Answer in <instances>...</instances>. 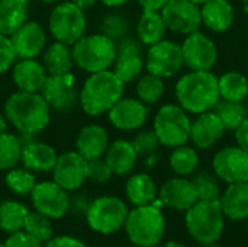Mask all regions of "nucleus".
I'll return each mask as SVG.
<instances>
[{
	"label": "nucleus",
	"instance_id": "1",
	"mask_svg": "<svg viewBox=\"0 0 248 247\" xmlns=\"http://www.w3.org/2000/svg\"><path fill=\"white\" fill-rule=\"evenodd\" d=\"M177 103L190 114L212 111L219 98L218 77L212 71H189L176 83Z\"/></svg>",
	"mask_w": 248,
	"mask_h": 247
},
{
	"label": "nucleus",
	"instance_id": "2",
	"mask_svg": "<svg viewBox=\"0 0 248 247\" xmlns=\"http://www.w3.org/2000/svg\"><path fill=\"white\" fill-rule=\"evenodd\" d=\"M4 114L20 134L41 132L49 124V106L38 93H13L6 100Z\"/></svg>",
	"mask_w": 248,
	"mask_h": 247
},
{
	"label": "nucleus",
	"instance_id": "3",
	"mask_svg": "<svg viewBox=\"0 0 248 247\" xmlns=\"http://www.w3.org/2000/svg\"><path fill=\"white\" fill-rule=\"evenodd\" d=\"M125 83L109 70L90 73L80 92V103L86 114L96 116L109 109L122 98Z\"/></svg>",
	"mask_w": 248,
	"mask_h": 247
},
{
	"label": "nucleus",
	"instance_id": "4",
	"mask_svg": "<svg viewBox=\"0 0 248 247\" xmlns=\"http://www.w3.org/2000/svg\"><path fill=\"white\" fill-rule=\"evenodd\" d=\"M225 215L219 201H198L186 211V229L202 245H212L224 233Z\"/></svg>",
	"mask_w": 248,
	"mask_h": 247
},
{
	"label": "nucleus",
	"instance_id": "5",
	"mask_svg": "<svg viewBox=\"0 0 248 247\" xmlns=\"http://www.w3.org/2000/svg\"><path fill=\"white\" fill-rule=\"evenodd\" d=\"M125 230L129 240L140 247L157 246L166 233V220L155 205H140L128 213Z\"/></svg>",
	"mask_w": 248,
	"mask_h": 247
},
{
	"label": "nucleus",
	"instance_id": "6",
	"mask_svg": "<svg viewBox=\"0 0 248 247\" xmlns=\"http://www.w3.org/2000/svg\"><path fill=\"white\" fill-rule=\"evenodd\" d=\"M74 63L89 73L103 71L113 66L116 58V42L102 33L81 36L73 44Z\"/></svg>",
	"mask_w": 248,
	"mask_h": 247
},
{
	"label": "nucleus",
	"instance_id": "7",
	"mask_svg": "<svg viewBox=\"0 0 248 247\" xmlns=\"http://www.w3.org/2000/svg\"><path fill=\"white\" fill-rule=\"evenodd\" d=\"M192 121L187 112L177 103H169L158 109L154 118V132L160 144L166 147H179L190 140Z\"/></svg>",
	"mask_w": 248,
	"mask_h": 247
},
{
	"label": "nucleus",
	"instance_id": "8",
	"mask_svg": "<svg viewBox=\"0 0 248 247\" xmlns=\"http://www.w3.org/2000/svg\"><path fill=\"white\" fill-rule=\"evenodd\" d=\"M128 213L129 211L122 199L116 197H100L90 202L86 220L94 231L112 234L125 226Z\"/></svg>",
	"mask_w": 248,
	"mask_h": 247
},
{
	"label": "nucleus",
	"instance_id": "9",
	"mask_svg": "<svg viewBox=\"0 0 248 247\" xmlns=\"http://www.w3.org/2000/svg\"><path fill=\"white\" fill-rule=\"evenodd\" d=\"M51 35L67 45L77 42L86 31V16L80 7L71 1H64L54 7L48 20Z\"/></svg>",
	"mask_w": 248,
	"mask_h": 247
},
{
	"label": "nucleus",
	"instance_id": "10",
	"mask_svg": "<svg viewBox=\"0 0 248 247\" xmlns=\"http://www.w3.org/2000/svg\"><path fill=\"white\" fill-rule=\"evenodd\" d=\"M144 64L147 71L151 74H155L161 79L171 77L185 66L182 45L167 39L150 45Z\"/></svg>",
	"mask_w": 248,
	"mask_h": 247
},
{
	"label": "nucleus",
	"instance_id": "11",
	"mask_svg": "<svg viewBox=\"0 0 248 247\" xmlns=\"http://www.w3.org/2000/svg\"><path fill=\"white\" fill-rule=\"evenodd\" d=\"M185 66L193 71H211L218 61V48L214 39L196 31L189 33L182 45Z\"/></svg>",
	"mask_w": 248,
	"mask_h": 247
},
{
	"label": "nucleus",
	"instance_id": "12",
	"mask_svg": "<svg viewBox=\"0 0 248 247\" xmlns=\"http://www.w3.org/2000/svg\"><path fill=\"white\" fill-rule=\"evenodd\" d=\"M167 29L189 35L202 25L201 6L190 0H169L160 10Z\"/></svg>",
	"mask_w": 248,
	"mask_h": 247
},
{
	"label": "nucleus",
	"instance_id": "13",
	"mask_svg": "<svg viewBox=\"0 0 248 247\" xmlns=\"http://www.w3.org/2000/svg\"><path fill=\"white\" fill-rule=\"evenodd\" d=\"M144 44L134 36L126 35L116 44V58L113 73L124 82H134L144 68Z\"/></svg>",
	"mask_w": 248,
	"mask_h": 247
},
{
	"label": "nucleus",
	"instance_id": "14",
	"mask_svg": "<svg viewBox=\"0 0 248 247\" xmlns=\"http://www.w3.org/2000/svg\"><path fill=\"white\" fill-rule=\"evenodd\" d=\"M41 96L54 111H71L80 96L76 77L71 73L61 76H48L41 89Z\"/></svg>",
	"mask_w": 248,
	"mask_h": 247
},
{
	"label": "nucleus",
	"instance_id": "15",
	"mask_svg": "<svg viewBox=\"0 0 248 247\" xmlns=\"http://www.w3.org/2000/svg\"><path fill=\"white\" fill-rule=\"evenodd\" d=\"M35 210L48 218H61L68 213L70 197L64 188L52 182L36 183L31 192Z\"/></svg>",
	"mask_w": 248,
	"mask_h": 247
},
{
	"label": "nucleus",
	"instance_id": "16",
	"mask_svg": "<svg viewBox=\"0 0 248 247\" xmlns=\"http://www.w3.org/2000/svg\"><path fill=\"white\" fill-rule=\"evenodd\" d=\"M215 176L230 183L248 181V153L238 146L221 148L212 160Z\"/></svg>",
	"mask_w": 248,
	"mask_h": 247
},
{
	"label": "nucleus",
	"instance_id": "17",
	"mask_svg": "<svg viewBox=\"0 0 248 247\" xmlns=\"http://www.w3.org/2000/svg\"><path fill=\"white\" fill-rule=\"evenodd\" d=\"M86 169L87 160L81 154L77 151H67L57 157L52 169V178L54 182L65 191H76L87 179Z\"/></svg>",
	"mask_w": 248,
	"mask_h": 247
},
{
	"label": "nucleus",
	"instance_id": "18",
	"mask_svg": "<svg viewBox=\"0 0 248 247\" xmlns=\"http://www.w3.org/2000/svg\"><path fill=\"white\" fill-rule=\"evenodd\" d=\"M148 112V106L140 99L121 98L109 109V121L121 131H134L145 124Z\"/></svg>",
	"mask_w": 248,
	"mask_h": 247
},
{
	"label": "nucleus",
	"instance_id": "19",
	"mask_svg": "<svg viewBox=\"0 0 248 247\" xmlns=\"http://www.w3.org/2000/svg\"><path fill=\"white\" fill-rule=\"evenodd\" d=\"M16 58H35L45 47V31L38 22H25L10 35Z\"/></svg>",
	"mask_w": 248,
	"mask_h": 247
},
{
	"label": "nucleus",
	"instance_id": "20",
	"mask_svg": "<svg viewBox=\"0 0 248 247\" xmlns=\"http://www.w3.org/2000/svg\"><path fill=\"white\" fill-rule=\"evenodd\" d=\"M160 198L166 205L177 211H187L195 202L199 201L193 182L185 176L167 181L160 189Z\"/></svg>",
	"mask_w": 248,
	"mask_h": 247
},
{
	"label": "nucleus",
	"instance_id": "21",
	"mask_svg": "<svg viewBox=\"0 0 248 247\" xmlns=\"http://www.w3.org/2000/svg\"><path fill=\"white\" fill-rule=\"evenodd\" d=\"M225 128L214 111L199 114L190 125V140L198 148H211L224 135Z\"/></svg>",
	"mask_w": 248,
	"mask_h": 247
},
{
	"label": "nucleus",
	"instance_id": "22",
	"mask_svg": "<svg viewBox=\"0 0 248 247\" xmlns=\"http://www.w3.org/2000/svg\"><path fill=\"white\" fill-rule=\"evenodd\" d=\"M46 77L45 67L33 58H20L13 67V82L20 92H41Z\"/></svg>",
	"mask_w": 248,
	"mask_h": 247
},
{
	"label": "nucleus",
	"instance_id": "23",
	"mask_svg": "<svg viewBox=\"0 0 248 247\" xmlns=\"http://www.w3.org/2000/svg\"><path fill=\"white\" fill-rule=\"evenodd\" d=\"M108 147H109L108 132L105 131L103 127L96 124H90L81 128L76 140L77 153L81 154L86 160L102 157L106 153Z\"/></svg>",
	"mask_w": 248,
	"mask_h": 247
},
{
	"label": "nucleus",
	"instance_id": "24",
	"mask_svg": "<svg viewBox=\"0 0 248 247\" xmlns=\"http://www.w3.org/2000/svg\"><path fill=\"white\" fill-rule=\"evenodd\" d=\"M219 205L225 217L230 220H246L248 217V181L230 183L221 194Z\"/></svg>",
	"mask_w": 248,
	"mask_h": 247
},
{
	"label": "nucleus",
	"instance_id": "25",
	"mask_svg": "<svg viewBox=\"0 0 248 247\" xmlns=\"http://www.w3.org/2000/svg\"><path fill=\"white\" fill-rule=\"evenodd\" d=\"M202 25L214 32H225L234 22V9L228 0H209L201 6Z\"/></svg>",
	"mask_w": 248,
	"mask_h": 247
},
{
	"label": "nucleus",
	"instance_id": "26",
	"mask_svg": "<svg viewBox=\"0 0 248 247\" xmlns=\"http://www.w3.org/2000/svg\"><path fill=\"white\" fill-rule=\"evenodd\" d=\"M137 159H138V154H137L132 143L126 141V140L113 141L108 147L106 157H105L112 173L118 175V176L131 173L137 165Z\"/></svg>",
	"mask_w": 248,
	"mask_h": 247
},
{
	"label": "nucleus",
	"instance_id": "27",
	"mask_svg": "<svg viewBox=\"0 0 248 247\" xmlns=\"http://www.w3.org/2000/svg\"><path fill=\"white\" fill-rule=\"evenodd\" d=\"M57 153L55 150L39 141H32L22 148V162L25 169L31 172H49L54 169L55 162H57Z\"/></svg>",
	"mask_w": 248,
	"mask_h": 247
},
{
	"label": "nucleus",
	"instance_id": "28",
	"mask_svg": "<svg viewBox=\"0 0 248 247\" xmlns=\"http://www.w3.org/2000/svg\"><path fill=\"white\" fill-rule=\"evenodd\" d=\"M167 32L166 22L160 10H144L137 23V38L144 45H154L164 39Z\"/></svg>",
	"mask_w": 248,
	"mask_h": 247
},
{
	"label": "nucleus",
	"instance_id": "29",
	"mask_svg": "<svg viewBox=\"0 0 248 247\" xmlns=\"http://www.w3.org/2000/svg\"><path fill=\"white\" fill-rule=\"evenodd\" d=\"M73 51L64 42L51 44L44 54V67L48 76H61L70 73L73 67Z\"/></svg>",
	"mask_w": 248,
	"mask_h": 247
},
{
	"label": "nucleus",
	"instance_id": "30",
	"mask_svg": "<svg viewBox=\"0 0 248 247\" xmlns=\"http://www.w3.org/2000/svg\"><path fill=\"white\" fill-rule=\"evenodd\" d=\"M126 197L137 207L148 205L157 197V186L148 175L137 173L126 182Z\"/></svg>",
	"mask_w": 248,
	"mask_h": 247
},
{
	"label": "nucleus",
	"instance_id": "31",
	"mask_svg": "<svg viewBox=\"0 0 248 247\" xmlns=\"http://www.w3.org/2000/svg\"><path fill=\"white\" fill-rule=\"evenodd\" d=\"M28 10L17 0H0V33L10 36L26 22Z\"/></svg>",
	"mask_w": 248,
	"mask_h": 247
},
{
	"label": "nucleus",
	"instance_id": "32",
	"mask_svg": "<svg viewBox=\"0 0 248 247\" xmlns=\"http://www.w3.org/2000/svg\"><path fill=\"white\" fill-rule=\"evenodd\" d=\"M219 98L225 100L243 102L248 96V79L238 71H228L218 77Z\"/></svg>",
	"mask_w": 248,
	"mask_h": 247
},
{
	"label": "nucleus",
	"instance_id": "33",
	"mask_svg": "<svg viewBox=\"0 0 248 247\" xmlns=\"http://www.w3.org/2000/svg\"><path fill=\"white\" fill-rule=\"evenodd\" d=\"M212 111L221 119L225 131L230 132H234L248 116L247 108L243 102H234L225 99H219Z\"/></svg>",
	"mask_w": 248,
	"mask_h": 247
},
{
	"label": "nucleus",
	"instance_id": "34",
	"mask_svg": "<svg viewBox=\"0 0 248 247\" xmlns=\"http://www.w3.org/2000/svg\"><path fill=\"white\" fill-rule=\"evenodd\" d=\"M29 210L17 201H4L0 204V229L6 233H17L25 227Z\"/></svg>",
	"mask_w": 248,
	"mask_h": 247
},
{
	"label": "nucleus",
	"instance_id": "35",
	"mask_svg": "<svg viewBox=\"0 0 248 247\" xmlns=\"http://www.w3.org/2000/svg\"><path fill=\"white\" fill-rule=\"evenodd\" d=\"M169 163L176 175L186 178L196 172L199 166V156L195 148L183 144V146L174 147L173 153L170 154Z\"/></svg>",
	"mask_w": 248,
	"mask_h": 247
},
{
	"label": "nucleus",
	"instance_id": "36",
	"mask_svg": "<svg viewBox=\"0 0 248 247\" xmlns=\"http://www.w3.org/2000/svg\"><path fill=\"white\" fill-rule=\"evenodd\" d=\"M22 143L19 137L4 132L0 134V170H10L22 160Z\"/></svg>",
	"mask_w": 248,
	"mask_h": 247
},
{
	"label": "nucleus",
	"instance_id": "37",
	"mask_svg": "<svg viewBox=\"0 0 248 247\" xmlns=\"http://www.w3.org/2000/svg\"><path fill=\"white\" fill-rule=\"evenodd\" d=\"M137 95L141 102L145 105L157 103L164 95V82L155 74H145L137 83Z\"/></svg>",
	"mask_w": 248,
	"mask_h": 247
},
{
	"label": "nucleus",
	"instance_id": "38",
	"mask_svg": "<svg viewBox=\"0 0 248 247\" xmlns=\"http://www.w3.org/2000/svg\"><path fill=\"white\" fill-rule=\"evenodd\" d=\"M192 182L196 188L199 201H219L221 188L215 175L208 170H202L195 173Z\"/></svg>",
	"mask_w": 248,
	"mask_h": 247
},
{
	"label": "nucleus",
	"instance_id": "39",
	"mask_svg": "<svg viewBox=\"0 0 248 247\" xmlns=\"http://www.w3.org/2000/svg\"><path fill=\"white\" fill-rule=\"evenodd\" d=\"M23 230L28 234H31L32 237H35L36 240H39L41 243H46L52 239L51 218L45 217L44 214H41L38 211L28 214Z\"/></svg>",
	"mask_w": 248,
	"mask_h": 247
},
{
	"label": "nucleus",
	"instance_id": "40",
	"mask_svg": "<svg viewBox=\"0 0 248 247\" xmlns=\"http://www.w3.org/2000/svg\"><path fill=\"white\" fill-rule=\"evenodd\" d=\"M7 188L16 195H28L36 185L35 176L28 169H10L6 175Z\"/></svg>",
	"mask_w": 248,
	"mask_h": 247
},
{
	"label": "nucleus",
	"instance_id": "41",
	"mask_svg": "<svg viewBox=\"0 0 248 247\" xmlns=\"http://www.w3.org/2000/svg\"><path fill=\"white\" fill-rule=\"evenodd\" d=\"M99 29H100L102 35L108 36L113 42H118L128 35L129 22L126 20L125 16H122L119 13H109L102 19Z\"/></svg>",
	"mask_w": 248,
	"mask_h": 247
},
{
	"label": "nucleus",
	"instance_id": "42",
	"mask_svg": "<svg viewBox=\"0 0 248 247\" xmlns=\"http://www.w3.org/2000/svg\"><path fill=\"white\" fill-rule=\"evenodd\" d=\"M131 143H132L138 157H148V156L154 154L160 146V141L154 131H142Z\"/></svg>",
	"mask_w": 248,
	"mask_h": 247
},
{
	"label": "nucleus",
	"instance_id": "43",
	"mask_svg": "<svg viewBox=\"0 0 248 247\" xmlns=\"http://www.w3.org/2000/svg\"><path fill=\"white\" fill-rule=\"evenodd\" d=\"M112 170L108 165V162L102 157L87 160V169H86V178L96 182V183H105L110 179Z\"/></svg>",
	"mask_w": 248,
	"mask_h": 247
},
{
	"label": "nucleus",
	"instance_id": "44",
	"mask_svg": "<svg viewBox=\"0 0 248 247\" xmlns=\"http://www.w3.org/2000/svg\"><path fill=\"white\" fill-rule=\"evenodd\" d=\"M15 60H16V54L10 36L0 33V74L7 71L15 63Z\"/></svg>",
	"mask_w": 248,
	"mask_h": 247
},
{
	"label": "nucleus",
	"instance_id": "45",
	"mask_svg": "<svg viewBox=\"0 0 248 247\" xmlns=\"http://www.w3.org/2000/svg\"><path fill=\"white\" fill-rule=\"evenodd\" d=\"M6 247H42V243L39 240H36L35 237H32L31 234H28L25 230L23 231H17L10 234V237L6 240L4 243Z\"/></svg>",
	"mask_w": 248,
	"mask_h": 247
},
{
	"label": "nucleus",
	"instance_id": "46",
	"mask_svg": "<svg viewBox=\"0 0 248 247\" xmlns=\"http://www.w3.org/2000/svg\"><path fill=\"white\" fill-rule=\"evenodd\" d=\"M45 247H87L81 240L76 239V237H70V236H60V237H54L49 242H46Z\"/></svg>",
	"mask_w": 248,
	"mask_h": 247
},
{
	"label": "nucleus",
	"instance_id": "47",
	"mask_svg": "<svg viewBox=\"0 0 248 247\" xmlns=\"http://www.w3.org/2000/svg\"><path fill=\"white\" fill-rule=\"evenodd\" d=\"M234 134H235L237 146L248 153V116L243 121V124L234 131Z\"/></svg>",
	"mask_w": 248,
	"mask_h": 247
},
{
	"label": "nucleus",
	"instance_id": "48",
	"mask_svg": "<svg viewBox=\"0 0 248 247\" xmlns=\"http://www.w3.org/2000/svg\"><path fill=\"white\" fill-rule=\"evenodd\" d=\"M169 0H138L142 10H161Z\"/></svg>",
	"mask_w": 248,
	"mask_h": 247
},
{
	"label": "nucleus",
	"instance_id": "49",
	"mask_svg": "<svg viewBox=\"0 0 248 247\" xmlns=\"http://www.w3.org/2000/svg\"><path fill=\"white\" fill-rule=\"evenodd\" d=\"M97 0H71V3H74L77 7H80L81 10H86V9H90Z\"/></svg>",
	"mask_w": 248,
	"mask_h": 247
},
{
	"label": "nucleus",
	"instance_id": "50",
	"mask_svg": "<svg viewBox=\"0 0 248 247\" xmlns=\"http://www.w3.org/2000/svg\"><path fill=\"white\" fill-rule=\"evenodd\" d=\"M99 1H102L105 6H109V7H118V6L125 4L128 0H99Z\"/></svg>",
	"mask_w": 248,
	"mask_h": 247
},
{
	"label": "nucleus",
	"instance_id": "51",
	"mask_svg": "<svg viewBox=\"0 0 248 247\" xmlns=\"http://www.w3.org/2000/svg\"><path fill=\"white\" fill-rule=\"evenodd\" d=\"M7 132V121L3 115H0V134Z\"/></svg>",
	"mask_w": 248,
	"mask_h": 247
},
{
	"label": "nucleus",
	"instance_id": "52",
	"mask_svg": "<svg viewBox=\"0 0 248 247\" xmlns=\"http://www.w3.org/2000/svg\"><path fill=\"white\" fill-rule=\"evenodd\" d=\"M164 247H186L185 245H182V243H179V242H169V243H166V246Z\"/></svg>",
	"mask_w": 248,
	"mask_h": 247
},
{
	"label": "nucleus",
	"instance_id": "53",
	"mask_svg": "<svg viewBox=\"0 0 248 247\" xmlns=\"http://www.w3.org/2000/svg\"><path fill=\"white\" fill-rule=\"evenodd\" d=\"M243 9H244V12L248 15V0H243Z\"/></svg>",
	"mask_w": 248,
	"mask_h": 247
},
{
	"label": "nucleus",
	"instance_id": "54",
	"mask_svg": "<svg viewBox=\"0 0 248 247\" xmlns=\"http://www.w3.org/2000/svg\"><path fill=\"white\" fill-rule=\"evenodd\" d=\"M190 1H193V3H196V4H199V6H202L203 3H206V1H209V0H190Z\"/></svg>",
	"mask_w": 248,
	"mask_h": 247
},
{
	"label": "nucleus",
	"instance_id": "55",
	"mask_svg": "<svg viewBox=\"0 0 248 247\" xmlns=\"http://www.w3.org/2000/svg\"><path fill=\"white\" fill-rule=\"evenodd\" d=\"M41 1H44V3H55L58 0H41Z\"/></svg>",
	"mask_w": 248,
	"mask_h": 247
},
{
	"label": "nucleus",
	"instance_id": "56",
	"mask_svg": "<svg viewBox=\"0 0 248 247\" xmlns=\"http://www.w3.org/2000/svg\"><path fill=\"white\" fill-rule=\"evenodd\" d=\"M206 247H221V246H217L215 243H212V245H206Z\"/></svg>",
	"mask_w": 248,
	"mask_h": 247
},
{
	"label": "nucleus",
	"instance_id": "57",
	"mask_svg": "<svg viewBox=\"0 0 248 247\" xmlns=\"http://www.w3.org/2000/svg\"><path fill=\"white\" fill-rule=\"evenodd\" d=\"M244 105H246V108H247V112H248V96L246 98V103H244Z\"/></svg>",
	"mask_w": 248,
	"mask_h": 247
},
{
	"label": "nucleus",
	"instance_id": "58",
	"mask_svg": "<svg viewBox=\"0 0 248 247\" xmlns=\"http://www.w3.org/2000/svg\"><path fill=\"white\" fill-rule=\"evenodd\" d=\"M17 1H20V3H23V4H25V3H26V1H29V0H17Z\"/></svg>",
	"mask_w": 248,
	"mask_h": 247
},
{
	"label": "nucleus",
	"instance_id": "59",
	"mask_svg": "<svg viewBox=\"0 0 248 247\" xmlns=\"http://www.w3.org/2000/svg\"><path fill=\"white\" fill-rule=\"evenodd\" d=\"M0 247H6V246H4V243H0Z\"/></svg>",
	"mask_w": 248,
	"mask_h": 247
}]
</instances>
